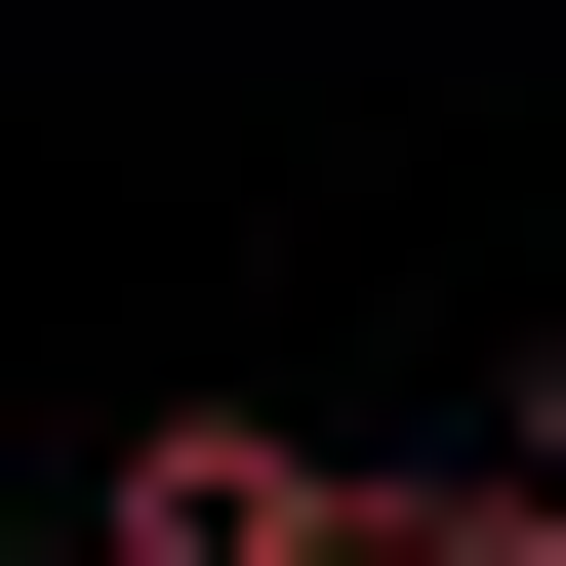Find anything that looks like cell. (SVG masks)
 Returning <instances> with one entry per match:
<instances>
[{
	"mask_svg": "<svg viewBox=\"0 0 566 566\" xmlns=\"http://www.w3.org/2000/svg\"><path fill=\"white\" fill-rule=\"evenodd\" d=\"M82 566H365V446H283V405H122Z\"/></svg>",
	"mask_w": 566,
	"mask_h": 566,
	"instance_id": "1",
	"label": "cell"
}]
</instances>
